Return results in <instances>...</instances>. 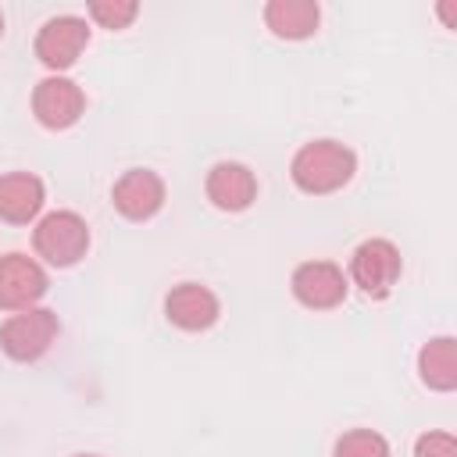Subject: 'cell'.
I'll use <instances>...</instances> for the list:
<instances>
[{
	"label": "cell",
	"mask_w": 457,
	"mask_h": 457,
	"mask_svg": "<svg viewBox=\"0 0 457 457\" xmlns=\"http://www.w3.org/2000/svg\"><path fill=\"white\" fill-rule=\"evenodd\" d=\"M353 171H357V154L339 139H311L293 154V164H289L293 186L311 196L343 189L353 179Z\"/></svg>",
	"instance_id": "6da1fadb"
},
{
	"label": "cell",
	"mask_w": 457,
	"mask_h": 457,
	"mask_svg": "<svg viewBox=\"0 0 457 457\" xmlns=\"http://www.w3.org/2000/svg\"><path fill=\"white\" fill-rule=\"evenodd\" d=\"M36 253L54 268H71L89 250V225L75 211H50L32 228Z\"/></svg>",
	"instance_id": "7a4b0ae2"
},
{
	"label": "cell",
	"mask_w": 457,
	"mask_h": 457,
	"mask_svg": "<svg viewBox=\"0 0 457 457\" xmlns=\"http://www.w3.org/2000/svg\"><path fill=\"white\" fill-rule=\"evenodd\" d=\"M61 332V321L50 307H29V311H14L4 325H0V350L11 361H39L54 339Z\"/></svg>",
	"instance_id": "3957f363"
},
{
	"label": "cell",
	"mask_w": 457,
	"mask_h": 457,
	"mask_svg": "<svg viewBox=\"0 0 457 457\" xmlns=\"http://www.w3.org/2000/svg\"><path fill=\"white\" fill-rule=\"evenodd\" d=\"M400 275H403V261L389 239H364L350 253V282L371 300L389 296Z\"/></svg>",
	"instance_id": "277c9868"
},
{
	"label": "cell",
	"mask_w": 457,
	"mask_h": 457,
	"mask_svg": "<svg viewBox=\"0 0 457 457\" xmlns=\"http://www.w3.org/2000/svg\"><path fill=\"white\" fill-rule=\"evenodd\" d=\"M86 43H89L86 18H79V14H57V18L43 21V29L36 32V57H39V64H46L50 71L61 75L64 68H71L82 57Z\"/></svg>",
	"instance_id": "5b68a950"
},
{
	"label": "cell",
	"mask_w": 457,
	"mask_h": 457,
	"mask_svg": "<svg viewBox=\"0 0 457 457\" xmlns=\"http://www.w3.org/2000/svg\"><path fill=\"white\" fill-rule=\"evenodd\" d=\"M46 289H50V278L36 257H29V253H4L0 257V307L4 311L39 307Z\"/></svg>",
	"instance_id": "8992f818"
},
{
	"label": "cell",
	"mask_w": 457,
	"mask_h": 457,
	"mask_svg": "<svg viewBox=\"0 0 457 457\" xmlns=\"http://www.w3.org/2000/svg\"><path fill=\"white\" fill-rule=\"evenodd\" d=\"M86 111V93L79 82L64 79V75H46L43 82H36L32 89V114L43 129H71Z\"/></svg>",
	"instance_id": "52a82bcc"
},
{
	"label": "cell",
	"mask_w": 457,
	"mask_h": 457,
	"mask_svg": "<svg viewBox=\"0 0 457 457\" xmlns=\"http://www.w3.org/2000/svg\"><path fill=\"white\" fill-rule=\"evenodd\" d=\"M289 286H293V296H296L303 307H311V311H332V307H339V303L346 300V293H350V278H346L343 268L332 264V261H303V264L293 271Z\"/></svg>",
	"instance_id": "ba28073f"
},
{
	"label": "cell",
	"mask_w": 457,
	"mask_h": 457,
	"mask_svg": "<svg viewBox=\"0 0 457 457\" xmlns=\"http://www.w3.org/2000/svg\"><path fill=\"white\" fill-rule=\"evenodd\" d=\"M111 204L121 218L129 221H146L164 207V179L150 168H129L114 189H111Z\"/></svg>",
	"instance_id": "9c48e42d"
},
{
	"label": "cell",
	"mask_w": 457,
	"mask_h": 457,
	"mask_svg": "<svg viewBox=\"0 0 457 457\" xmlns=\"http://www.w3.org/2000/svg\"><path fill=\"white\" fill-rule=\"evenodd\" d=\"M164 318L182 332H204L221 318L218 296L200 282H179L164 296Z\"/></svg>",
	"instance_id": "30bf717a"
},
{
	"label": "cell",
	"mask_w": 457,
	"mask_h": 457,
	"mask_svg": "<svg viewBox=\"0 0 457 457\" xmlns=\"http://www.w3.org/2000/svg\"><path fill=\"white\" fill-rule=\"evenodd\" d=\"M204 189L218 211H246L257 200V175L239 161H218L207 171Z\"/></svg>",
	"instance_id": "8fae6325"
},
{
	"label": "cell",
	"mask_w": 457,
	"mask_h": 457,
	"mask_svg": "<svg viewBox=\"0 0 457 457\" xmlns=\"http://www.w3.org/2000/svg\"><path fill=\"white\" fill-rule=\"evenodd\" d=\"M46 189L43 179L32 171H7L0 175V218L11 225H29L43 211Z\"/></svg>",
	"instance_id": "7c38bea8"
},
{
	"label": "cell",
	"mask_w": 457,
	"mask_h": 457,
	"mask_svg": "<svg viewBox=\"0 0 457 457\" xmlns=\"http://www.w3.org/2000/svg\"><path fill=\"white\" fill-rule=\"evenodd\" d=\"M321 7L314 0H268L264 4V25L278 39H311L318 32Z\"/></svg>",
	"instance_id": "4fadbf2b"
},
{
	"label": "cell",
	"mask_w": 457,
	"mask_h": 457,
	"mask_svg": "<svg viewBox=\"0 0 457 457\" xmlns=\"http://www.w3.org/2000/svg\"><path fill=\"white\" fill-rule=\"evenodd\" d=\"M418 375L428 389L450 393L457 389V339L453 336H436L418 350Z\"/></svg>",
	"instance_id": "5bb4252c"
},
{
	"label": "cell",
	"mask_w": 457,
	"mask_h": 457,
	"mask_svg": "<svg viewBox=\"0 0 457 457\" xmlns=\"http://www.w3.org/2000/svg\"><path fill=\"white\" fill-rule=\"evenodd\" d=\"M332 457H389V443L371 428H350L336 439Z\"/></svg>",
	"instance_id": "9a60e30c"
},
{
	"label": "cell",
	"mask_w": 457,
	"mask_h": 457,
	"mask_svg": "<svg viewBox=\"0 0 457 457\" xmlns=\"http://www.w3.org/2000/svg\"><path fill=\"white\" fill-rule=\"evenodd\" d=\"M139 14V4L136 0H93L89 4V18L100 25V29H129Z\"/></svg>",
	"instance_id": "2e32d148"
},
{
	"label": "cell",
	"mask_w": 457,
	"mask_h": 457,
	"mask_svg": "<svg viewBox=\"0 0 457 457\" xmlns=\"http://www.w3.org/2000/svg\"><path fill=\"white\" fill-rule=\"evenodd\" d=\"M414 457H457V439L450 432H425L414 443Z\"/></svg>",
	"instance_id": "e0dca14e"
},
{
	"label": "cell",
	"mask_w": 457,
	"mask_h": 457,
	"mask_svg": "<svg viewBox=\"0 0 457 457\" xmlns=\"http://www.w3.org/2000/svg\"><path fill=\"white\" fill-rule=\"evenodd\" d=\"M439 14H443L446 29H457V11H453V0H443V4H439Z\"/></svg>",
	"instance_id": "ac0fdd59"
},
{
	"label": "cell",
	"mask_w": 457,
	"mask_h": 457,
	"mask_svg": "<svg viewBox=\"0 0 457 457\" xmlns=\"http://www.w3.org/2000/svg\"><path fill=\"white\" fill-rule=\"evenodd\" d=\"M71 457H100V453H71Z\"/></svg>",
	"instance_id": "d6986e66"
},
{
	"label": "cell",
	"mask_w": 457,
	"mask_h": 457,
	"mask_svg": "<svg viewBox=\"0 0 457 457\" xmlns=\"http://www.w3.org/2000/svg\"><path fill=\"white\" fill-rule=\"evenodd\" d=\"M0 36H4V11H0Z\"/></svg>",
	"instance_id": "ffe728a7"
}]
</instances>
